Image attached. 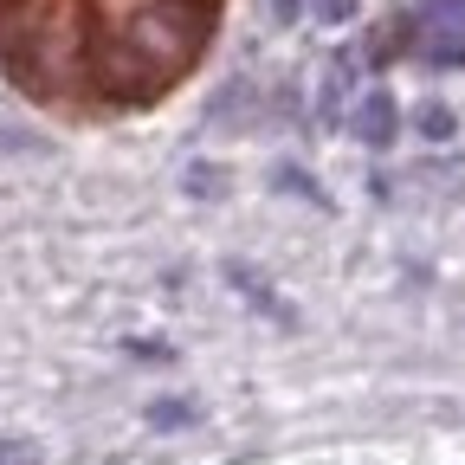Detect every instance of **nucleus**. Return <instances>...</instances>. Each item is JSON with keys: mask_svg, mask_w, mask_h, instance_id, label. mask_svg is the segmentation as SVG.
Instances as JSON below:
<instances>
[{"mask_svg": "<svg viewBox=\"0 0 465 465\" xmlns=\"http://www.w3.org/2000/svg\"><path fill=\"white\" fill-rule=\"evenodd\" d=\"M226 0H0V78L58 124H130L207 65Z\"/></svg>", "mask_w": 465, "mask_h": 465, "instance_id": "f257e3e1", "label": "nucleus"}]
</instances>
